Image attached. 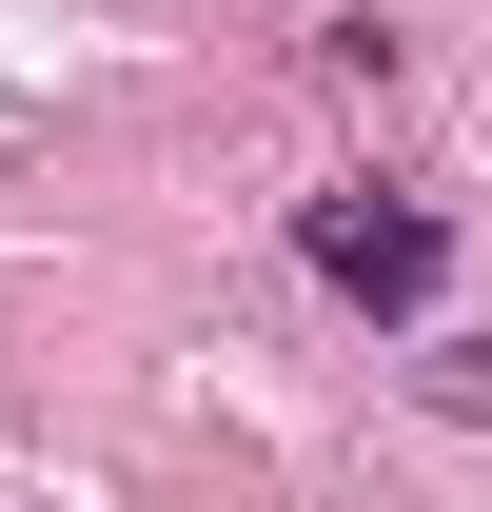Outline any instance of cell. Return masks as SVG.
<instances>
[{
    "label": "cell",
    "mask_w": 492,
    "mask_h": 512,
    "mask_svg": "<svg viewBox=\"0 0 492 512\" xmlns=\"http://www.w3.org/2000/svg\"><path fill=\"white\" fill-rule=\"evenodd\" d=\"M433 256H453V237H433L414 197H315V276H335V296H374V316H414Z\"/></svg>",
    "instance_id": "6da1fadb"
}]
</instances>
